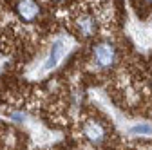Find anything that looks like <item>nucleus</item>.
<instances>
[{"label": "nucleus", "mask_w": 152, "mask_h": 150, "mask_svg": "<svg viewBox=\"0 0 152 150\" xmlns=\"http://www.w3.org/2000/svg\"><path fill=\"white\" fill-rule=\"evenodd\" d=\"M82 132H83L85 139L94 146H102L107 139V128L98 119H87L82 127Z\"/></svg>", "instance_id": "1"}, {"label": "nucleus", "mask_w": 152, "mask_h": 150, "mask_svg": "<svg viewBox=\"0 0 152 150\" xmlns=\"http://www.w3.org/2000/svg\"><path fill=\"white\" fill-rule=\"evenodd\" d=\"M94 60L102 69H109L116 62V47L110 42H100L94 45Z\"/></svg>", "instance_id": "2"}, {"label": "nucleus", "mask_w": 152, "mask_h": 150, "mask_svg": "<svg viewBox=\"0 0 152 150\" xmlns=\"http://www.w3.org/2000/svg\"><path fill=\"white\" fill-rule=\"evenodd\" d=\"M40 4L36 0H18L16 2V15L24 22H34L40 16Z\"/></svg>", "instance_id": "3"}, {"label": "nucleus", "mask_w": 152, "mask_h": 150, "mask_svg": "<svg viewBox=\"0 0 152 150\" xmlns=\"http://www.w3.org/2000/svg\"><path fill=\"white\" fill-rule=\"evenodd\" d=\"M76 27H78V33L83 36V38H91V36L96 33L98 24H96V18L92 15L83 13V15H80L76 18Z\"/></svg>", "instance_id": "4"}, {"label": "nucleus", "mask_w": 152, "mask_h": 150, "mask_svg": "<svg viewBox=\"0 0 152 150\" xmlns=\"http://www.w3.org/2000/svg\"><path fill=\"white\" fill-rule=\"evenodd\" d=\"M64 51H65V49H64V42H62V40H56V42L53 44V47H51V54H49V58H47V62H45V69H47V71L58 65V62L62 60V56H64Z\"/></svg>", "instance_id": "5"}, {"label": "nucleus", "mask_w": 152, "mask_h": 150, "mask_svg": "<svg viewBox=\"0 0 152 150\" xmlns=\"http://www.w3.org/2000/svg\"><path fill=\"white\" fill-rule=\"evenodd\" d=\"M130 134L148 136V134H152V125H148V123H140V125H134V127L130 128Z\"/></svg>", "instance_id": "6"}, {"label": "nucleus", "mask_w": 152, "mask_h": 150, "mask_svg": "<svg viewBox=\"0 0 152 150\" xmlns=\"http://www.w3.org/2000/svg\"><path fill=\"white\" fill-rule=\"evenodd\" d=\"M143 2H145L147 6H152V0H143Z\"/></svg>", "instance_id": "7"}, {"label": "nucleus", "mask_w": 152, "mask_h": 150, "mask_svg": "<svg viewBox=\"0 0 152 150\" xmlns=\"http://www.w3.org/2000/svg\"><path fill=\"white\" fill-rule=\"evenodd\" d=\"M56 2H62V0H56Z\"/></svg>", "instance_id": "8"}]
</instances>
